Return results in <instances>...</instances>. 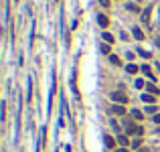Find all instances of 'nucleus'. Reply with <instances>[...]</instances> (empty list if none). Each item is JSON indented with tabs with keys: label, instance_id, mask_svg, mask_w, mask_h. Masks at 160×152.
I'll return each instance as SVG.
<instances>
[{
	"label": "nucleus",
	"instance_id": "nucleus-1",
	"mask_svg": "<svg viewBox=\"0 0 160 152\" xmlns=\"http://www.w3.org/2000/svg\"><path fill=\"white\" fill-rule=\"evenodd\" d=\"M112 99H114L116 103H122V106H124V103L128 102V95H126L124 91H114V93H112Z\"/></svg>",
	"mask_w": 160,
	"mask_h": 152
},
{
	"label": "nucleus",
	"instance_id": "nucleus-2",
	"mask_svg": "<svg viewBox=\"0 0 160 152\" xmlns=\"http://www.w3.org/2000/svg\"><path fill=\"white\" fill-rule=\"evenodd\" d=\"M156 95H152V93H142V102L144 103H154Z\"/></svg>",
	"mask_w": 160,
	"mask_h": 152
},
{
	"label": "nucleus",
	"instance_id": "nucleus-3",
	"mask_svg": "<svg viewBox=\"0 0 160 152\" xmlns=\"http://www.w3.org/2000/svg\"><path fill=\"white\" fill-rule=\"evenodd\" d=\"M112 112L118 114V116H124V114H126V110H124V106H122V103H116V106L112 108Z\"/></svg>",
	"mask_w": 160,
	"mask_h": 152
},
{
	"label": "nucleus",
	"instance_id": "nucleus-4",
	"mask_svg": "<svg viewBox=\"0 0 160 152\" xmlns=\"http://www.w3.org/2000/svg\"><path fill=\"white\" fill-rule=\"evenodd\" d=\"M97 22H99L102 26H107V25H110V20H107L106 14H97Z\"/></svg>",
	"mask_w": 160,
	"mask_h": 152
},
{
	"label": "nucleus",
	"instance_id": "nucleus-5",
	"mask_svg": "<svg viewBox=\"0 0 160 152\" xmlns=\"http://www.w3.org/2000/svg\"><path fill=\"white\" fill-rule=\"evenodd\" d=\"M132 34H134V37H136L138 41H142V39H144V33H142V30L138 29V26H134V29H132Z\"/></svg>",
	"mask_w": 160,
	"mask_h": 152
},
{
	"label": "nucleus",
	"instance_id": "nucleus-6",
	"mask_svg": "<svg viewBox=\"0 0 160 152\" xmlns=\"http://www.w3.org/2000/svg\"><path fill=\"white\" fill-rule=\"evenodd\" d=\"M146 91H148V93H152V95H158V87H156V85H152V83H148V85H146Z\"/></svg>",
	"mask_w": 160,
	"mask_h": 152
},
{
	"label": "nucleus",
	"instance_id": "nucleus-7",
	"mask_svg": "<svg viewBox=\"0 0 160 152\" xmlns=\"http://www.w3.org/2000/svg\"><path fill=\"white\" fill-rule=\"evenodd\" d=\"M103 140H106V146H107V148H114V146H116V140H114L112 136H106Z\"/></svg>",
	"mask_w": 160,
	"mask_h": 152
},
{
	"label": "nucleus",
	"instance_id": "nucleus-8",
	"mask_svg": "<svg viewBox=\"0 0 160 152\" xmlns=\"http://www.w3.org/2000/svg\"><path fill=\"white\" fill-rule=\"evenodd\" d=\"M126 71H128V73H132V75H134V73L138 71V67H136L134 63H128V65H126Z\"/></svg>",
	"mask_w": 160,
	"mask_h": 152
},
{
	"label": "nucleus",
	"instance_id": "nucleus-9",
	"mask_svg": "<svg viewBox=\"0 0 160 152\" xmlns=\"http://www.w3.org/2000/svg\"><path fill=\"white\" fill-rule=\"evenodd\" d=\"M118 142L122 144V148H126V146H128V142H130V140H128V136H118Z\"/></svg>",
	"mask_w": 160,
	"mask_h": 152
},
{
	"label": "nucleus",
	"instance_id": "nucleus-10",
	"mask_svg": "<svg viewBox=\"0 0 160 152\" xmlns=\"http://www.w3.org/2000/svg\"><path fill=\"white\" fill-rule=\"evenodd\" d=\"M142 20H144L146 25H148V20H150V8H146L144 12H142Z\"/></svg>",
	"mask_w": 160,
	"mask_h": 152
},
{
	"label": "nucleus",
	"instance_id": "nucleus-11",
	"mask_svg": "<svg viewBox=\"0 0 160 152\" xmlns=\"http://www.w3.org/2000/svg\"><path fill=\"white\" fill-rule=\"evenodd\" d=\"M132 118H134V120H142L144 116H142V112H140V110H132Z\"/></svg>",
	"mask_w": 160,
	"mask_h": 152
},
{
	"label": "nucleus",
	"instance_id": "nucleus-12",
	"mask_svg": "<svg viewBox=\"0 0 160 152\" xmlns=\"http://www.w3.org/2000/svg\"><path fill=\"white\" fill-rule=\"evenodd\" d=\"M102 37H103V41H106V43H114V34H110V33H103Z\"/></svg>",
	"mask_w": 160,
	"mask_h": 152
},
{
	"label": "nucleus",
	"instance_id": "nucleus-13",
	"mask_svg": "<svg viewBox=\"0 0 160 152\" xmlns=\"http://www.w3.org/2000/svg\"><path fill=\"white\" fill-rule=\"evenodd\" d=\"M142 71H144V75H148L150 79H154V75H152V71H150V67H148V65H144V67H142Z\"/></svg>",
	"mask_w": 160,
	"mask_h": 152
},
{
	"label": "nucleus",
	"instance_id": "nucleus-14",
	"mask_svg": "<svg viewBox=\"0 0 160 152\" xmlns=\"http://www.w3.org/2000/svg\"><path fill=\"white\" fill-rule=\"evenodd\" d=\"M126 10H130V12H140V8H138L136 4H128V6H126Z\"/></svg>",
	"mask_w": 160,
	"mask_h": 152
},
{
	"label": "nucleus",
	"instance_id": "nucleus-15",
	"mask_svg": "<svg viewBox=\"0 0 160 152\" xmlns=\"http://www.w3.org/2000/svg\"><path fill=\"white\" fill-rule=\"evenodd\" d=\"M99 49H102V53H103V55H107V53H110V45H102Z\"/></svg>",
	"mask_w": 160,
	"mask_h": 152
},
{
	"label": "nucleus",
	"instance_id": "nucleus-16",
	"mask_svg": "<svg viewBox=\"0 0 160 152\" xmlns=\"http://www.w3.org/2000/svg\"><path fill=\"white\" fill-rule=\"evenodd\" d=\"M110 61H112L114 65H120V59H118L116 55H110Z\"/></svg>",
	"mask_w": 160,
	"mask_h": 152
},
{
	"label": "nucleus",
	"instance_id": "nucleus-17",
	"mask_svg": "<svg viewBox=\"0 0 160 152\" xmlns=\"http://www.w3.org/2000/svg\"><path fill=\"white\" fill-rule=\"evenodd\" d=\"M140 144H142V140H140V138H136V140L132 142V146H134V148H140Z\"/></svg>",
	"mask_w": 160,
	"mask_h": 152
},
{
	"label": "nucleus",
	"instance_id": "nucleus-18",
	"mask_svg": "<svg viewBox=\"0 0 160 152\" xmlns=\"http://www.w3.org/2000/svg\"><path fill=\"white\" fill-rule=\"evenodd\" d=\"M134 85H136L138 89H142V87H144V81H142V79H136V83H134Z\"/></svg>",
	"mask_w": 160,
	"mask_h": 152
},
{
	"label": "nucleus",
	"instance_id": "nucleus-19",
	"mask_svg": "<svg viewBox=\"0 0 160 152\" xmlns=\"http://www.w3.org/2000/svg\"><path fill=\"white\" fill-rule=\"evenodd\" d=\"M134 134H136V136H142V134H144V128H142V126H138V128H136V132H134Z\"/></svg>",
	"mask_w": 160,
	"mask_h": 152
},
{
	"label": "nucleus",
	"instance_id": "nucleus-20",
	"mask_svg": "<svg viewBox=\"0 0 160 152\" xmlns=\"http://www.w3.org/2000/svg\"><path fill=\"white\" fill-rule=\"evenodd\" d=\"M138 53H140L142 57H146V59H148V57H150V53H148V51H144V49H140V51H138Z\"/></svg>",
	"mask_w": 160,
	"mask_h": 152
},
{
	"label": "nucleus",
	"instance_id": "nucleus-21",
	"mask_svg": "<svg viewBox=\"0 0 160 152\" xmlns=\"http://www.w3.org/2000/svg\"><path fill=\"white\" fill-rule=\"evenodd\" d=\"M146 112H148V114H154L156 108H154V106H148V108H146Z\"/></svg>",
	"mask_w": 160,
	"mask_h": 152
},
{
	"label": "nucleus",
	"instance_id": "nucleus-22",
	"mask_svg": "<svg viewBox=\"0 0 160 152\" xmlns=\"http://www.w3.org/2000/svg\"><path fill=\"white\" fill-rule=\"evenodd\" d=\"M99 4H102V6H106V8H107V6H110V0H99Z\"/></svg>",
	"mask_w": 160,
	"mask_h": 152
},
{
	"label": "nucleus",
	"instance_id": "nucleus-23",
	"mask_svg": "<svg viewBox=\"0 0 160 152\" xmlns=\"http://www.w3.org/2000/svg\"><path fill=\"white\" fill-rule=\"evenodd\" d=\"M154 122H156V124H160V114H156V116H154Z\"/></svg>",
	"mask_w": 160,
	"mask_h": 152
},
{
	"label": "nucleus",
	"instance_id": "nucleus-24",
	"mask_svg": "<svg viewBox=\"0 0 160 152\" xmlns=\"http://www.w3.org/2000/svg\"><path fill=\"white\" fill-rule=\"evenodd\" d=\"M156 47H160V37H156Z\"/></svg>",
	"mask_w": 160,
	"mask_h": 152
},
{
	"label": "nucleus",
	"instance_id": "nucleus-25",
	"mask_svg": "<svg viewBox=\"0 0 160 152\" xmlns=\"http://www.w3.org/2000/svg\"><path fill=\"white\" fill-rule=\"evenodd\" d=\"M116 152H128V150H126V148H118Z\"/></svg>",
	"mask_w": 160,
	"mask_h": 152
},
{
	"label": "nucleus",
	"instance_id": "nucleus-26",
	"mask_svg": "<svg viewBox=\"0 0 160 152\" xmlns=\"http://www.w3.org/2000/svg\"><path fill=\"white\" fill-rule=\"evenodd\" d=\"M140 152H150V150H148V148H140Z\"/></svg>",
	"mask_w": 160,
	"mask_h": 152
}]
</instances>
